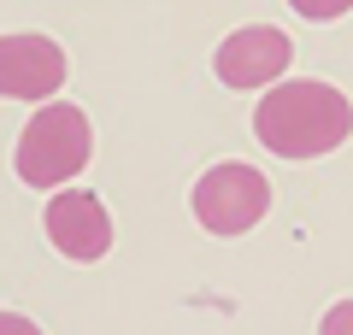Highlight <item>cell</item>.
I'll use <instances>...</instances> for the list:
<instances>
[{"instance_id": "obj_5", "label": "cell", "mask_w": 353, "mask_h": 335, "mask_svg": "<svg viewBox=\"0 0 353 335\" xmlns=\"http://www.w3.org/2000/svg\"><path fill=\"white\" fill-rule=\"evenodd\" d=\"M59 83H65V53L53 36H36V30L0 36V100H41L48 106Z\"/></svg>"}, {"instance_id": "obj_2", "label": "cell", "mask_w": 353, "mask_h": 335, "mask_svg": "<svg viewBox=\"0 0 353 335\" xmlns=\"http://www.w3.org/2000/svg\"><path fill=\"white\" fill-rule=\"evenodd\" d=\"M94 153V130H88V112L77 100H48L36 106V118L24 124L12 148V171L30 188H71V176L88 165Z\"/></svg>"}, {"instance_id": "obj_6", "label": "cell", "mask_w": 353, "mask_h": 335, "mask_svg": "<svg viewBox=\"0 0 353 335\" xmlns=\"http://www.w3.org/2000/svg\"><path fill=\"white\" fill-rule=\"evenodd\" d=\"M48 241L65 253V259L77 265H94L112 253V218H106V206L94 194H83V188H65V194L48 200Z\"/></svg>"}, {"instance_id": "obj_7", "label": "cell", "mask_w": 353, "mask_h": 335, "mask_svg": "<svg viewBox=\"0 0 353 335\" xmlns=\"http://www.w3.org/2000/svg\"><path fill=\"white\" fill-rule=\"evenodd\" d=\"M289 6L306 18V24H336L341 12H353V0H289Z\"/></svg>"}, {"instance_id": "obj_1", "label": "cell", "mask_w": 353, "mask_h": 335, "mask_svg": "<svg viewBox=\"0 0 353 335\" xmlns=\"http://www.w3.org/2000/svg\"><path fill=\"white\" fill-rule=\"evenodd\" d=\"M253 136L277 159H324L353 136V100L318 77H283L253 106Z\"/></svg>"}, {"instance_id": "obj_3", "label": "cell", "mask_w": 353, "mask_h": 335, "mask_svg": "<svg viewBox=\"0 0 353 335\" xmlns=\"http://www.w3.org/2000/svg\"><path fill=\"white\" fill-rule=\"evenodd\" d=\"M189 206H194V223H201L206 236L230 241V236H248V230L265 223V212H271V183H265L253 165L224 159V165H212V171L194 176Z\"/></svg>"}, {"instance_id": "obj_8", "label": "cell", "mask_w": 353, "mask_h": 335, "mask_svg": "<svg viewBox=\"0 0 353 335\" xmlns=\"http://www.w3.org/2000/svg\"><path fill=\"white\" fill-rule=\"evenodd\" d=\"M318 335H353V300H336L324 312V323H318Z\"/></svg>"}, {"instance_id": "obj_9", "label": "cell", "mask_w": 353, "mask_h": 335, "mask_svg": "<svg viewBox=\"0 0 353 335\" xmlns=\"http://www.w3.org/2000/svg\"><path fill=\"white\" fill-rule=\"evenodd\" d=\"M0 335H41V329L24 318V312H0Z\"/></svg>"}, {"instance_id": "obj_4", "label": "cell", "mask_w": 353, "mask_h": 335, "mask_svg": "<svg viewBox=\"0 0 353 335\" xmlns=\"http://www.w3.org/2000/svg\"><path fill=\"white\" fill-rule=\"evenodd\" d=\"M289 59H294V41L277 24H241L218 41L212 71H218L224 88H277Z\"/></svg>"}]
</instances>
